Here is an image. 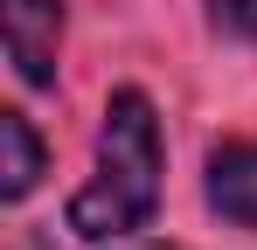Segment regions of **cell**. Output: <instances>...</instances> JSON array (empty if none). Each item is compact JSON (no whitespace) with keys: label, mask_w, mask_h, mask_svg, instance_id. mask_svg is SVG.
<instances>
[{"label":"cell","mask_w":257,"mask_h":250,"mask_svg":"<svg viewBox=\"0 0 257 250\" xmlns=\"http://www.w3.org/2000/svg\"><path fill=\"white\" fill-rule=\"evenodd\" d=\"M160 174H167V153H160L153 97L139 83H125V90H111L104 125H97V167L70 195V229L84 243H111V236L146 229L160 215Z\"/></svg>","instance_id":"obj_1"},{"label":"cell","mask_w":257,"mask_h":250,"mask_svg":"<svg viewBox=\"0 0 257 250\" xmlns=\"http://www.w3.org/2000/svg\"><path fill=\"white\" fill-rule=\"evenodd\" d=\"M7 63L28 90H56V49H63V0H0Z\"/></svg>","instance_id":"obj_2"},{"label":"cell","mask_w":257,"mask_h":250,"mask_svg":"<svg viewBox=\"0 0 257 250\" xmlns=\"http://www.w3.org/2000/svg\"><path fill=\"white\" fill-rule=\"evenodd\" d=\"M209 208L229 229H257V139H222L209 153Z\"/></svg>","instance_id":"obj_3"},{"label":"cell","mask_w":257,"mask_h":250,"mask_svg":"<svg viewBox=\"0 0 257 250\" xmlns=\"http://www.w3.org/2000/svg\"><path fill=\"white\" fill-rule=\"evenodd\" d=\"M0 146H7V167H0V195L7 202H21V195H35V181H42V139H35V125H28V111H0Z\"/></svg>","instance_id":"obj_4"},{"label":"cell","mask_w":257,"mask_h":250,"mask_svg":"<svg viewBox=\"0 0 257 250\" xmlns=\"http://www.w3.org/2000/svg\"><path fill=\"white\" fill-rule=\"evenodd\" d=\"M209 7V28L229 42H257V0H202Z\"/></svg>","instance_id":"obj_5"},{"label":"cell","mask_w":257,"mask_h":250,"mask_svg":"<svg viewBox=\"0 0 257 250\" xmlns=\"http://www.w3.org/2000/svg\"><path fill=\"white\" fill-rule=\"evenodd\" d=\"M139 250H174V243H139Z\"/></svg>","instance_id":"obj_6"}]
</instances>
